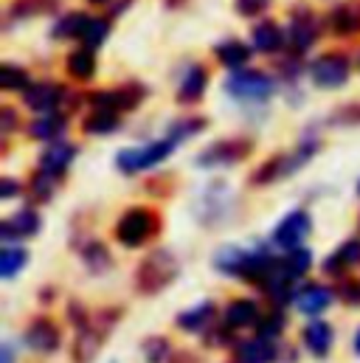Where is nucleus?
<instances>
[{
	"mask_svg": "<svg viewBox=\"0 0 360 363\" xmlns=\"http://www.w3.org/2000/svg\"><path fill=\"white\" fill-rule=\"evenodd\" d=\"M180 265L178 259L169 254V251H155L152 257H147L138 268V287L144 293H155V290H164L175 276H178Z\"/></svg>",
	"mask_w": 360,
	"mask_h": 363,
	"instance_id": "1",
	"label": "nucleus"
},
{
	"mask_svg": "<svg viewBox=\"0 0 360 363\" xmlns=\"http://www.w3.org/2000/svg\"><path fill=\"white\" fill-rule=\"evenodd\" d=\"M172 150H175V141L172 138H164V141H152L147 147L121 150L116 155V164H118L121 172H141V169H150V167L161 164Z\"/></svg>",
	"mask_w": 360,
	"mask_h": 363,
	"instance_id": "2",
	"label": "nucleus"
},
{
	"mask_svg": "<svg viewBox=\"0 0 360 363\" xmlns=\"http://www.w3.org/2000/svg\"><path fill=\"white\" fill-rule=\"evenodd\" d=\"M225 91L240 101H265L273 91V79L262 71H234L225 79Z\"/></svg>",
	"mask_w": 360,
	"mask_h": 363,
	"instance_id": "3",
	"label": "nucleus"
},
{
	"mask_svg": "<svg viewBox=\"0 0 360 363\" xmlns=\"http://www.w3.org/2000/svg\"><path fill=\"white\" fill-rule=\"evenodd\" d=\"M152 231H155V214L147 211V208H130V211L118 220V225H116V237H118V242L127 245V248L141 245L144 240H150Z\"/></svg>",
	"mask_w": 360,
	"mask_h": 363,
	"instance_id": "4",
	"label": "nucleus"
},
{
	"mask_svg": "<svg viewBox=\"0 0 360 363\" xmlns=\"http://www.w3.org/2000/svg\"><path fill=\"white\" fill-rule=\"evenodd\" d=\"M349 60L344 54H321L313 65H310V79L318 88H341L349 79Z\"/></svg>",
	"mask_w": 360,
	"mask_h": 363,
	"instance_id": "5",
	"label": "nucleus"
},
{
	"mask_svg": "<svg viewBox=\"0 0 360 363\" xmlns=\"http://www.w3.org/2000/svg\"><path fill=\"white\" fill-rule=\"evenodd\" d=\"M251 141L245 138H231V141H217L211 144L206 152H200L197 164L200 167H231V164H240L245 155H251Z\"/></svg>",
	"mask_w": 360,
	"mask_h": 363,
	"instance_id": "6",
	"label": "nucleus"
},
{
	"mask_svg": "<svg viewBox=\"0 0 360 363\" xmlns=\"http://www.w3.org/2000/svg\"><path fill=\"white\" fill-rule=\"evenodd\" d=\"M310 228H313V223H310V214H307V211H290V214L279 223V228H276V234H273V242H276L279 248L296 251V248L307 240Z\"/></svg>",
	"mask_w": 360,
	"mask_h": 363,
	"instance_id": "7",
	"label": "nucleus"
},
{
	"mask_svg": "<svg viewBox=\"0 0 360 363\" xmlns=\"http://www.w3.org/2000/svg\"><path fill=\"white\" fill-rule=\"evenodd\" d=\"M318 40V17L307 9V6H296L290 11V43L296 45V51H307L313 43Z\"/></svg>",
	"mask_w": 360,
	"mask_h": 363,
	"instance_id": "8",
	"label": "nucleus"
},
{
	"mask_svg": "<svg viewBox=\"0 0 360 363\" xmlns=\"http://www.w3.org/2000/svg\"><path fill=\"white\" fill-rule=\"evenodd\" d=\"M74 155H77V147H74V144H68V141H54V144H48L45 152L40 155V172H45V175H51V178H60V175L71 167Z\"/></svg>",
	"mask_w": 360,
	"mask_h": 363,
	"instance_id": "9",
	"label": "nucleus"
},
{
	"mask_svg": "<svg viewBox=\"0 0 360 363\" xmlns=\"http://www.w3.org/2000/svg\"><path fill=\"white\" fill-rule=\"evenodd\" d=\"M62 99H65V88L54 82H37L26 91V104L37 113H54V107L62 104Z\"/></svg>",
	"mask_w": 360,
	"mask_h": 363,
	"instance_id": "10",
	"label": "nucleus"
},
{
	"mask_svg": "<svg viewBox=\"0 0 360 363\" xmlns=\"http://www.w3.org/2000/svg\"><path fill=\"white\" fill-rule=\"evenodd\" d=\"M330 28L341 37L360 34V0H349V3L335 6L330 11Z\"/></svg>",
	"mask_w": 360,
	"mask_h": 363,
	"instance_id": "11",
	"label": "nucleus"
},
{
	"mask_svg": "<svg viewBox=\"0 0 360 363\" xmlns=\"http://www.w3.org/2000/svg\"><path fill=\"white\" fill-rule=\"evenodd\" d=\"M208 88V71L203 65H191L183 79H180V88H178V101L180 104H194L203 99V93Z\"/></svg>",
	"mask_w": 360,
	"mask_h": 363,
	"instance_id": "12",
	"label": "nucleus"
},
{
	"mask_svg": "<svg viewBox=\"0 0 360 363\" xmlns=\"http://www.w3.org/2000/svg\"><path fill=\"white\" fill-rule=\"evenodd\" d=\"M37 231H40V217H37V211H31V208L17 211L14 217H9V220L0 225V234H3L6 242H9V240L31 237V234H37Z\"/></svg>",
	"mask_w": 360,
	"mask_h": 363,
	"instance_id": "13",
	"label": "nucleus"
},
{
	"mask_svg": "<svg viewBox=\"0 0 360 363\" xmlns=\"http://www.w3.org/2000/svg\"><path fill=\"white\" fill-rule=\"evenodd\" d=\"M26 341H28V347L37 350V352H54V350L60 347V330H57L51 321L40 318V321H34V324L28 327Z\"/></svg>",
	"mask_w": 360,
	"mask_h": 363,
	"instance_id": "14",
	"label": "nucleus"
},
{
	"mask_svg": "<svg viewBox=\"0 0 360 363\" xmlns=\"http://www.w3.org/2000/svg\"><path fill=\"white\" fill-rule=\"evenodd\" d=\"M276 358V347L268 338H254L237 347V361L240 363H270Z\"/></svg>",
	"mask_w": 360,
	"mask_h": 363,
	"instance_id": "15",
	"label": "nucleus"
},
{
	"mask_svg": "<svg viewBox=\"0 0 360 363\" xmlns=\"http://www.w3.org/2000/svg\"><path fill=\"white\" fill-rule=\"evenodd\" d=\"M214 54H217V60H220L225 68H234V71H240V68L251 60V48H248L245 43H240V40H225V43H220V45L214 48Z\"/></svg>",
	"mask_w": 360,
	"mask_h": 363,
	"instance_id": "16",
	"label": "nucleus"
},
{
	"mask_svg": "<svg viewBox=\"0 0 360 363\" xmlns=\"http://www.w3.org/2000/svg\"><path fill=\"white\" fill-rule=\"evenodd\" d=\"M62 130H65V116H60V113H45V116L34 118L31 127H28V133H31L34 138L51 141V144L62 135Z\"/></svg>",
	"mask_w": 360,
	"mask_h": 363,
	"instance_id": "17",
	"label": "nucleus"
},
{
	"mask_svg": "<svg viewBox=\"0 0 360 363\" xmlns=\"http://www.w3.org/2000/svg\"><path fill=\"white\" fill-rule=\"evenodd\" d=\"M284 45V34L281 28L273 23V20H265L254 28V48L262 51V54H276L279 48Z\"/></svg>",
	"mask_w": 360,
	"mask_h": 363,
	"instance_id": "18",
	"label": "nucleus"
},
{
	"mask_svg": "<svg viewBox=\"0 0 360 363\" xmlns=\"http://www.w3.org/2000/svg\"><path fill=\"white\" fill-rule=\"evenodd\" d=\"M330 301H332V296H330V290H327V287H321V284H310V287H304V290L298 293V298H296L298 310H301V313H307V315L321 313Z\"/></svg>",
	"mask_w": 360,
	"mask_h": 363,
	"instance_id": "19",
	"label": "nucleus"
},
{
	"mask_svg": "<svg viewBox=\"0 0 360 363\" xmlns=\"http://www.w3.org/2000/svg\"><path fill=\"white\" fill-rule=\"evenodd\" d=\"M68 74L71 77H77V79H90L93 74H96V54L90 51V48H77V51H71V57H68Z\"/></svg>",
	"mask_w": 360,
	"mask_h": 363,
	"instance_id": "20",
	"label": "nucleus"
},
{
	"mask_svg": "<svg viewBox=\"0 0 360 363\" xmlns=\"http://www.w3.org/2000/svg\"><path fill=\"white\" fill-rule=\"evenodd\" d=\"M360 262V242L358 240H349L347 245H341V251H335L330 259H327V273H341L347 271L349 265H358Z\"/></svg>",
	"mask_w": 360,
	"mask_h": 363,
	"instance_id": "21",
	"label": "nucleus"
},
{
	"mask_svg": "<svg viewBox=\"0 0 360 363\" xmlns=\"http://www.w3.org/2000/svg\"><path fill=\"white\" fill-rule=\"evenodd\" d=\"M259 315H257V304L248 301V298H240V301H231L228 310H225V321L231 327H248L254 324Z\"/></svg>",
	"mask_w": 360,
	"mask_h": 363,
	"instance_id": "22",
	"label": "nucleus"
},
{
	"mask_svg": "<svg viewBox=\"0 0 360 363\" xmlns=\"http://www.w3.org/2000/svg\"><path fill=\"white\" fill-rule=\"evenodd\" d=\"M304 341H307V347L315 355H327L330 352V344H332V330L324 321H315V324H310L304 330Z\"/></svg>",
	"mask_w": 360,
	"mask_h": 363,
	"instance_id": "23",
	"label": "nucleus"
},
{
	"mask_svg": "<svg viewBox=\"0 0 360 363\" xmlns=\"http://www.w3.org/2000/svg\"><path fill=\"white\" fill-rule=\"evenodd\" d=\"M144 85H138V82H127V85H121V88H116L113 91V107L121 113V110H133V107H138L141 101H144Z\"/></svg>",
	"mask_w": 360,
	"mask_h": 363,
	"instance_id": "24",
	"label": "nucleus"
},
{
	"mask_svg": "<svg viewBox=\"0 0 360 363\" xmlns=\"http://www.w3.org/2000/svg\"><path fill=\"white\" fill-rule=\"evenodd\" d=\"M88 14H82V11H71L68 17H62L57 26H54V37L57 40H65V37H82L85 34V26H88Z\"/></svg>",
	"mask_w": 360,
	"mask_h": 363,
	"instance_id": "25",
	"label": "nucleus"
},
{
	"mask_svg": "<svg viewBox=\"0 0 360 363\" xmlns=\"http://www.w3.org/2000/svg\"><path fill=\"white\" fill-rule=\"evenodd\" d=\"M118 124H121V118H118L116 110H93L88 116V121H85V133H96V135L113 133Z\"/></svg>",
	"mask_w": 360,
	"mask_h": 363,
	"instance_id": "26",
	"label": "nucleus"
},
{
	"mask_svg": "<svg viewBox=\"0 0 360 363\" xmlns=\"http://www.w3.org/2000/svg\"><path fill=\"white\" fill-rule=\"evenodd\" d=\"M107 34H110V23H107L104 17H90L88 26H85V34H82L85 48L96 51V48H99V45L107 40Z\"/></svg>",
	"mask_w": 360,
	"mask_h": 363,
	"instance_id": "27",
	"label": "nucleus"
},
{
	"mask_svg": "<svg viewBox=\"0 0 360 363\" xmlns=\"http://www.w3.org/2000/svg\"><path fill=\"white\" fill-rule=\"evenodd\" d=\"M0 88L3 91H28V74L17 65H0Z\"/></svg>",
	"mask_w": 360,
	"mask_h": 363,
	"instance_id": "28",
	"label": "nucleus"
},
{
	"mask_svg": "<svg viewBox=\"0 0 360 363\" xmlns=\"http://www.w3.org/2000/svg\"><path fill=\"white\" fill-rule=\"evenodd\" d=\"M26 262H28V254H26L23 248H11V245H6L3 254H0V273L9 279V276H14V273L20 271Z\"/></svg>",
	"mask_w": 360,
	"mask_h": 363,
	"instance_id": "29",
	"label": "nucleus"
},
{
	"mask_svg": "<svg viewBox=\"0 0 360 363\" xmlns=\"http://www.w3.org/2000/svg\"><path fill=\"white\" fill-rule=\"evenodd\" d=\"M203 130H206V118H180L178 124L169 127V138L178 144V141H186V138H191Z\"/></svg>",
	"mask_w": 360,
	"mask_h": 363,
	"instance_id": "30",
	"label": "nucleus"
},
{
	"mask_svg": "<svg viewBox=\"0 0 360 363\" xmlns=\"http://www.w3.org/2000/svg\"><path fill=\"white\" fill-rule=\"evenodd\" d=\"M281 265H284V271L290 273L293 279H298V276H304V273L310 271V265H313V257H310V251H304V248H296V251H290V254H287V259H284Z\"/></svg>",
	"mask_w": 360,
	"mask_h": 363,
	"instance_id": "31",
	"label": "nucleus"
},
{
	"mask_svg": "<svg viewBox=\"0 0 360 363\" xmlns=\"http://www.w3.org/2000/svg\"><path fill=\"white\" fill-rule=\"evenodd\" d=\"M57 3H60V0H17V3L11 6V14H14V17H31V14L57 9Z\"/></svg>",
	"mask_w": 360,
	"mask_h": 363,
	"instance_id": "32",
	"label": "nucleus"
},
{
	"mask_svg": "<svg viewBox=\"0 0 360 363\" xmlns=\"http://www.w3.org/2000/svg\"><path fill=\"white\" fill-rule=\"evenodd\" d=\"M211 313H214V304L211 301H206V304H200V307H194V310H189V313H183L178 318L180 327H189V330H197V327H203L208 318H211Z\"/></svg>",
	"mask_w": 360,
	"mask_h": 363,
	"instance_id": "33",
	"label": "nucleus"
},
{
	"mask_svg": "<svg viewBox=\"0 0 360 363\" xmlns=\"http://www.w3.org/2000/svg\"><path fill=\"white\" fill-rule=\"evenodd\" d=\"M54 181H57V178H51V175H45V172L34 175V181H31V194H34L37 200H48V197L54 194Z\"/></svg>",
	"mask_w": 360,
	"mask_h": 363,
	"instance_id": "34",
	"label": "nucleus"
},
{
	"mask_svg": "<svg viewBox=\"0 0 360 363\" xmlns=\"http://www.w3.org/2000/svg\"><path fill=\"white\" fill-rule=\"evenodd\" d=\"M270 6V0H237V11L242 17H257Z\"/></svg>",
	"mask_w": 360,
	"mask_h": 363,
	"instance_id": "35",
	"label": "nucleus"
},
{
	"mask_svg": "<svg viewBox=\"0 0 360 363\" xmlns=\"http://www.w3.org/2000/svg\"><path fill=\"white\" fill-rule=\"evenodd\" d=\"M281 324H284V318L281 315H273V318H265L262 324H259V335L262 338H273V335H279V330H281Z\"/></svg>",
	"mask_w": 360,
	"mask_h": 363,
	"instance_id": "36",
	"label": "nucleus"
},
{
	"mask_svg": "<svg viewBox=\"0 0 360 363\" xmlns=\"http://www.w3.org/2000/svg\"><path fill=\"white\" fill-rule=\"evenodd\" d=\"M14 124H17L14 121V107H0V130L9 133Z\"/></svg>",
	"mask_w": 360,
	"mask_h": 363,
	"instance_id": "37",
	"label": "nucleus"
},
{
	"mask_svg": "<svg viewBox=\"0 0 360 363\" xmlns=\"http://www.w3.org/2000/svg\"><path fill=\"white\" fill-rule=\"evenodd\" d=\"M11 194H17V183L11 178H3L0 181V197H11Z\"/></svg>",
	"mask_w": 360,
	"mask_h": 363,
	"instance_id": "38",
	"label": "nucleus"
},
{
	"mask_svg": "<svg viewBox=\"0 0 360 363\" xmlns=\"http://www.w3.org/2000/svg\"><path fill=\"white\" fill-rule=\"evenodd\" d=\"M355 350L360 352V333H358V338H355Z\"/></svg>",
	"mask_w": 360,
	"mask_h": 363,
	"instance_id": "39",
	"label": "nucleus"
},
{
	"mask_svg": "<svg viewBox=\"0 0 360 363\" xmlns=\"http://www.w3.org/2000/svg\"><path fill=\"white\" fill-rule=\"evenodd\" d=\"M90 3H107V0H90Z\"/></svg>",
	"mask_w": 360,
	"mask_h": 363,
	"instance_id": "40",
	"label": "nucleus"
},
{
	"mask_svg": "<svg viewBox=\"0 0 360 363\" xmlns=\"http://www.w3.org/2000/svg\"><path fill=\"white\" fill-rule=\"evenodd\" d=\"M358 194H360V183H358Z\"/></svg>",
	"mask_w": 360,
	"mask_h": 363,
	"instance_id": "41",
	"label": "nucleus"
}]
</instances>
